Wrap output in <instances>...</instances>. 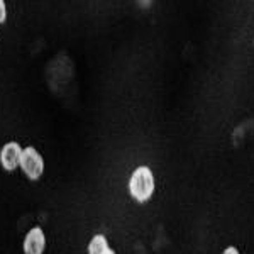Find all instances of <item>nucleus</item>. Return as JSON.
<instances>
[{
    "instance_id": "obj_3",
    "label": "nucleus",
    "mask_w": 254,
    "mask_h": 254,
    "mask_svg": "<svg viewBox=\"0 0 254 254\" xmlns=\"http://www.w3.org/2000/svg\"><path fill=\"white\" fill-rule=\"evenodd\" d=\"M22 249L24 254H44L46 251V232L43 231V227L36 225L27 231L22 243Z\"/></svg>"
},
{
    "instance_id": "obj_5",
    "label": "nucleus",
    "mask_w": 254,
    "mask_h": 254,
    "mask_svg": "<svg viewBox=\"0 0 254 254\" xmlns=\"http://www.w3.org/2000/svg\"><path fill=\"white\" fill-rule=\"evenodd\" d=\"M109 249H110V246H109L107 237L104 234H95L90 239L87 251L88 254H107Z\"/></svg>"
},
{
    "instance_id": "obj_6",
    "label": "nucleus",
    "mask_w": 254,
    "mask_h": 254,
    "mask_svg": "<svg viewBox=\"0 0 254 254\" xmlns=\"http://www.w3.org/2000/svg\"><path fill=\"white\" fill-rule=\"evenodd\" d=\"M5 19H7V7H5V2L0 0V24L5 22Z\"/></svg>"
},
{
    "instance_id": "obj_8",
    "label": "nucleus",
    "mask_w": 254,
    "mask_h": 254,
    "mask_svg": "<svg viewBox=\"0 0 254 254\" xmlns=\"http://www.w3.org/2000/svg\"><path fill=\"white\" fill-rule=\"evenodd\" d=\"M107 254H116V251H114V249H109Z\"/></svg>"
},
{
    "instance_id": "obj_1",
    "label": "nucleus",
    "mask_w": 254,
    "mask_h": 254,
    "mask_svg": "<svg viewBox=\"0 0 254 254\" xmlns=\"http://www.w3.org/2000/svg\"><path fill=\"white\" fill-rule=\"evenodd\" d=\"M129 193L136 202L144 203L154 193V175L151 168L139 166L129 178Z\"/></svg>"
},
{
    "instance_id": "obj_4",
    "label": "nucleus",
    "mask_w": 254,
    "mask_h": 254,
    "mask_svg": "<svg viewBox=\"0 0 254 254\" xmlns=\"http://www.w3.org/2000/svg\"><path fill=\"white\" fill-rule=\"evenodd\" d=\"M24 147L15 141L7 142L0 149V165L5 171H14L20 165V156H22Z\"/></svg>"
},
{
    "instance_id": "obj_2",
    "label": "nucleus",
    "mask_w": 254,
    "mask_h": 254,
    "mask_svg": "<svg viewBox=\"0 0 254 254\" xmlns=\"http://www.w3.org/2000/svg\"><path fill=\"white\" fill-rule=\"evenodd\" d=\"M20 170L24 171V175L32 182L39 180L44 173V159L39 154V151L36 147H24L22 156H20Z\"/></svg>"
},
{
    "instance_id": "obj_7",
    "label": "nucleus",
    "mask_w": 254,
    "mask_h": 254,
    "mask_svg": "<svg viewBox=\"0 0 254 254\" xmlns=\"http://www.w3.org/2000/svg\"><path fill=\"white\" fill-rule=\"evenodd\" d=\"M222 254H241L239 251H237V248H234V246H229V248L224 249Z\"/></svg>"
}]
</instances>
